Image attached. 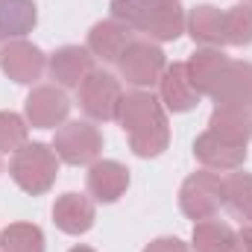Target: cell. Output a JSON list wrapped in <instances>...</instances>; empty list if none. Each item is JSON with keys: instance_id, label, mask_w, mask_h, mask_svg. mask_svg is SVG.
<instances>
[{"instance_id": "cell-1", "label": "cell", "mask_w": 252, "mask_h": 252, "mask_svg": "<svg viewBox=\"0 0 252 252\" xmlns=\"http://www.w3.org/2000/svg\"><path fill=\"white\" fill-rule=\"evenodd\" d=\"M59 156L50 144L32 141L24 144L18 153H12L9 158V176L18 188L30 196H41L56 185L59 179Z\"/></svg>"}, {"instance_id": "cell-2", "label": "cell", "mask_w": 252, "mask_h": 252, "mask_svg": "<svg viewBox=\"0 0 252 252\" xmlns=\"http://www.w3.org/2000/svg\"><path fill=\"white\" fill-rule=\"evenodd\" d=\"M62 164L70 167H91L103 153V132L91 121H64L50 144Z\"/></svg>"}, {"instance_id": "cell-3", "label": "cell", "mask_w": 252, "mask_h": 252, "mask_svg": "<svg viewBox=\"0 0 252 252\" xmlns=\"http://www.w3.org/2000/svg\"><path fill=\"white\" fill-rule=\"evenodd\" d=\"M124 88L118 82V76H112L109 70L94 67L76 88V103L79 109L91 118V121H115L118 118V106H121Z\"/></svg>"}, {"instance_id": "cell-4", "label": "cell", "mask_w": 252, "mask_h": 252, "mask_svg": "<svg viewBox=\"0 0 252 252\" xmlns=\"http://www.w3.org/2000/svg\"><path fill=\"white\" fill-rule=\"evenodd\" d=\"M164 67H167L164 50L156 41H150V38H132L129 47H126L124 53H121V59H118L121 76H124L129 85H135V88L156 85L161 79Z\"/></svg>"}, {"instance_id": "cell-5", "label": "cell", "mask_w": 252, "mask_h": 252, "mask_svg": "<svg viewBox=\"0 0 252 252\" xmlns=\"http://www.w3.org/2000/svg\"><path fill=\"white\" fill-rule=\"evenodd\" d=\"M223 205V176L214 170H196L179 188V208L188 220H205L214 217Z\"/></svg>"}, {"instance_id": "cell-6", "label": "cell", "mask_w": 252, "mask_h": 252, "mask_svg": "<svg viewBox=\"0 0 252 252\" xmlns=\"http://www.w3.org/2000/svg\"><path fill=\"white\" fill-rule=\"evenodd\" d=\"M0 70L18 85H35L47 70V56L32 41L15 38L0 47Z\"/></svg>"}, {"instance_id": "cell-7", "label": "cell", "mask_w": 252, "mask_h": 252, "mask_svg": "<svg viewBox=\"0 0 252 252\" xmlns=\"http://www.w3.org/2000/svg\"><path fill=\"white\" fill-rule=\"evenodd\" d=\"M24 115L35 129H59L70 115V100L59 85H35L24 100Z\"/></svg>"}, {"instance_id": "cell-8", "label": "cell", "mask_w": 252, "mask_h": 252, "mask_svg": "<svg viewBox=\"0 0 252 252\" xmlns=\"http://www.w3.org/2000/svg\"><path fill=\"white\" fill-rule=\"evenodd\" d=\"M193 158H196L205 170L232 173V170H241V167H244V161H247V147H244V144H235V141H226V138L214 135L211 129H205V132L196 135V141H193Z\"/></svg>"}, {"instance_id": "cell-9", "label": "cell", "mask_w": 252, "mask_h": 252, "mask_svg": "<svg viewBox=\"0 0 252 252\" xmlns=\"http://www.w3.org/2000/svg\"><path fill=\"white\" fill-rule=\"evenodd\" d=\"M85 188H88V196H91L94 202L112 205V202H118L126 193V188H129V170H126V164L115 161V158H97V161L88 167Z\"/></svg>"}, {"instance_id": "cell-10", "label": "cell", "mask_w": 252, "mask_h": 252, "mask_svg": "<svg viewBox=\"0 0 252 252\" xmlns=\"http://www.w3.org/2000/svg\"><path fill=\"white\" fill-rule=\"evenodd\" d=\"M47 70L59 88H79V82L94 70V56L88 47L64 44L47 56Z\"/></svg>"}, {"instance_id": "cell-11", "label": "cell", "mask_w": 252, "mask_h": 252, "mask_svg": "<svg viewBox=\"0 0 252 252\" xmlns=\"http://www.w3.org/2000/svg\"><path fill=\"white\" fill-rule=\"evenodd\" d=\"M97 220V208H94V199L85 196V193H76V190H67L62 196H56L53 202V223L56 229L64 235H85L91 232Z\"/></svg>"}, {"instance_id": "cell-12", "label": "cell", "mask_w": 252, "mask_h": 252, "mask_svg": "<svg viewBox=\"0 0 252 252\" xmlns=\"http://www.w3.org/2000/svg\"><path fill=\"white\" fill-rule=\"evenodd\" d=\"M158 100H161L164 112H173V115H182V112L196 109L199 94L190 85L185 62H173V64L164 67V73L158 79Z\"/></svg>"}, {"instance_id": "cell-13", "label": "cell", "mask_w": 252, "mask_h": 252, "mask_svg": "<svg viewBox=\"0 0 252 252\" xmlns=\"http://www.w3.org/2000/svg\"><path fill=\"white\" fill-rule=\"evenodd\" d=\"M129 41H132V30H129L126 24H121V21H115V18H106V21H97V24L88 30L85 47L91 50L94 59L118 64L121 53L129 47Z\"/></svg>"}, {"instance_id": "cell-14", "label": "cell", "mask_w": 252, "mask_h": 252, "mask_svg": "<svg viewBox=\"0 0 252 252\" xmlns=\"http://www.w3.org/2000/svg\"><path fill=\"white\" fill-rule=\"evenodd\" d=\"M229 64V56L220 50V47H199L188 62H185V70H188L190 85L196 88L199 97H211L223 70Z\"/></svg>"}, {"instance_id": "cell-15", "label": "cell", "mask_w": 252, "mask_h": 252, "mask_svg": "<svg viewBox=\"0 0 252 252\" xmlns=\"http://www.w3.org/2000/svg\"><path fill=\"white\" fill-rule=\"evenodd\" d=\"M161 115H167L164 106H161V100L156 94H150L147 88H135V91H126L124 97H121V106H118V118L115 121L129 135V132L141 129L144 124H150V121H156Z\"/></svg>"}, {"instance_id": "cell-16", "label": "cell", "mask_w": 252, "mask_h": 252, "mask_svg": "<svg viewBox=\"0 0 252 252\" xmlns=\"http://www.w3.org/2000/svg\"><path fill=\"white\" fill-rule=\"evenodd\" d=\"M211 100L217 106H252V62L229 59Z\"/></svg>"}, {"instance_id": "cell-17", "label": "cell", "mask_w": 252, "mask_h": 252, "mask_svg": "<svg viewBox=\"0 0 252 252\" xmlns=\"http://www.w3.org/2000/svg\"><path fill=\"white\" fill-rule=\"evenodd\" d=\"M208 129L226 141L235 144H250L252 141V109L250 106H214Z\"/></svg>"}, {"instance_id": "cell-18", "label": "cell", "mask_w": 252, "mask_h": 252, "mask_svg": "<svg viewBox=\"0 0 252 252\" xmlns=\"http://www.w3.org/2000/svg\"><path fill=\"white\" fill-rule=\"evenodd\" d=\"M38 24V6L35 0H0V41L24 38Z\"/></svg>"}, {"instance_id": "cell-19", "label": "cell", "mask_w": 252, "mask_h": 252, "mask_svg": "<svg viewBox=\"0 0 252 252\" xmlns=\"http://www.w3.org/2000/svg\"><path fill=\"white\" fill-rule=\"evenodd\" d=\"M193 44L202 47H220L223 44V12L217 6H193L188 12V27H185Z\"/></svg>"}, {"instance_id": "cell-20", "label": "cell", "mask_w": 252, "mask_h": 252, "mask_svg": "<svg viewBox=\"0 0 252 252\" xmlns=\"http://www.w3.org/2000/svg\"><path fill=\"white\" fill-rule=\"evenodd\" d=\"M223 208L235 220H252V173L232 170L223 176Z\"/></svg>"}, {"instance_id": "cell-21", "label": "cell", "mask_w": 252, "mask_h": 252, "mask_svg": "<svg viewBox=\"0 0 252 252\" xmlns=\"http://www.w3.org/2000/svg\"><path fill=\"white\" fill-rule=\"evenodd\" d=\"M170 147V126H167V115L144 124L141 129L129 132V150L138 158H158L164 150Z\"/></svg>"}, {"instance_id": "cell-22", "label": "cell", "mask_w": 252, "mask_h": 252, "mask_svg": "<svg viewBox=\"0 0 252 252\" xmlns=\"http://www.w3.org/2000/svg\"><path fill=\"white\" fill-rule=\"evenodd\" d=\"M185 27H188V15H185V9L179 6V3H161L156 12H153V18L147 21V27H144V35L150 38V41H176L182 32H185Z\"/></svg>"}, {"instance_id": "cell-23", "label": "cell", "mask_w": 252, "mask_h": 252, "mask_svg": "<svg viewBox=\"0 0 252 252\" xmlns=\"http://www.w3.org/2000/svg\"><path fill=\"white\" fill-rule=\"evenodd\" d=\"M190 244L196 252H232L235 247V229L217 217H205L193 223Z\"/></svg>"}, {"instance_id": "cell-24", "label": "cell", "mask_w": 252, "mask_h": 252, "mask_svg": "<svg viewBox=\"0 0 252 252\" xmlns=\"http://www.w3.org/2000/svg\"><path fill=\"white\" fill-rule=\"evenodd\" d=\"M223 44L247 47L252 44V3H235L223 12Z\"/></svg>"}, {"instance_id": "cell-25", "label": "cell", "mask_w": 252, "mask_h": 252, "mask_svg": "<svg viewBox=\"0 0 252 252\" xmlns=\"http://www.w3.org/2000/svg\"><path fill=\"white\" fill-rule=\"evenodd\" d=\"M0 252H44V232L35 223H9L0 232Z\"/></svg>"}, {"instance_id": "cell-26", "label": "cell", "mask_w": 252, "mask_h": 252, "mask_svg": "<svg viewBox=\"0 0 252 252\" xmlns=\"http://www.w3.org/2000/svg\"><path fill=\"white\" fill-rule=\"evenodd\" d=\"M161 6V0H112V18L126 24L132 32H144L153 12Z\"/></svg>"}, {"instance_id": "cell-27", "label": "cell", "mask_w": 252, "mask_h": 252, "mask_svg": "<svg viewBox=\"0 0 252 252\" xmlns=\"http://www.w3.org/2000/svg\"><path fill=\"white\" fill-rule=\"evenodd\" d=\"M30 144V124L18 112H0V153H18Z\"/></svg>"}, {"instance_id": "cell-28", "label": "cell", "mask_w": 252, "mask_h": 252, "mask_svg": "<svg viewBox=\"0 0 252 252\" xmlns=\"http://www.w3.org/2000/svg\"><path fill=\"white\" fill-rule=\"evenodd\" d=\"M144 252H190V250L179 238H156V241H150L144 247Z\"/></svg>"}, {"instance_id": "cell-29", "label": "cell", "mask_w": 252, "mask_h": 252, "mask_svg": "<svg viewBox=\"0 0 252 252\" xmlns=\"http://www.w3.org/2000/svg\"><path fill=\"white\" fill-rule=\"evenodd\" d=\"M232 252H252V223H247L241 232H235V247Z\"/></svg>"}, {"instance_id": "cell-30", "label": "cell", "mask_w": 252, "mask_h": 252, "mask_svg": "<svg viewBox=\"0 0 252 252\" xmlns=\"http://www.w3.org/2000/svg\"><path fill=\"white\" fill-rule=\"evenodd\" d=\"M67 252H97V250H91V247H85V244H79V247H73V250H67Z\"/></svg>"}, {"instance_id": "cell-31", "label": "cell", "mask_w": 252, "mask_h": 252, "mask_svg": "<svg viewBox=\"0 0 252 252\" xmlns=\"http://www.w3.org/2000/svg\"><path fill=\"white\" fill-rule=\"evenodd\" d=\"M161 3H179V0H161Z\"/></svg>"}, {"instance_id": "cell-32", "label": "cell", "mask_w": 252, "mask_h": 252, "mask_svg": "<svg viewBox=\"0 0 252 252\" xmlns=\"http://www.w3.org/2000/svg\"><path fill=\"white\" fill-rule=\"evenodd\" d=\"M250 223H252V220H250Z\"/></svg>"}, {"instance_id": "cell-33", "label": "cell", "mask_w": 252, "mask_h": 252, "mask_svg": "<svg viewBox=\"0 0 252 252\" xmlns=\"http://www.w3.org/2000/svg\"><path fill=\"white\" fill-rule=\"evenodd\" d=\"M250 109H252V106H250Z\"/></svg>"}, {"instance_id": "cell-34", "label": "cell", "mask_w": 252, "mask_h": 252, "mask_svg": "<svg viewBox=\"0 0 252 252\" xmlns=\"http://www.w3.org/2000/svg\"><path fill=\"white\" fill-rule=\"evenodd\" d=\"M250 3H252V0H250Z\"/></svg>"}]
</instances>
